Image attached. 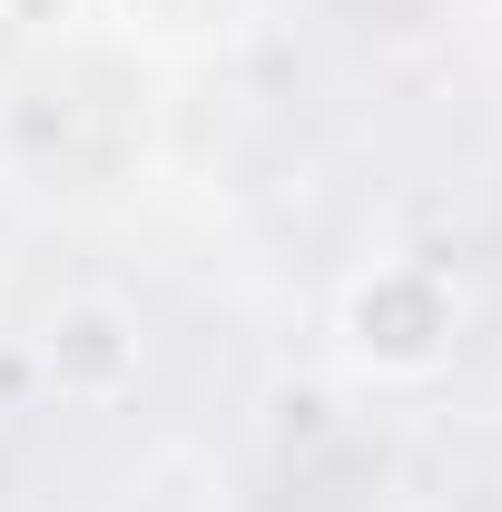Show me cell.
Returning a JSON list of instances; mask_svg holds the SVG:
<instances>
[{
  "label": "cell",
  "instance_id": "6da1fadb",
  "mask_svg": "<svg viewBox=\"0 0 502 512\" xmlns=\"http://www.w3.org/2000/svg\"><path fill=\"white\" fill-rule=\"evenodd\" d=\"M50 365H60L79 394H109L128 375V345H119V316H99V306H79L60 316V345H50Z\"/></svg>",
  "mask_w": 502,
  "mask_h": 512
}]
</instances>
